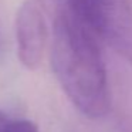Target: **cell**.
<instances>
[{
	"label": "cell",
	"instance_id": "obj_6",
	"mask_svg": "<svg viewBox=\"0 0 132 132\" xmlns=\"http://www.w3.org/2000/svg\"><path fill=\"white\" fill-rule=\"evenodd\" d=\"M0 51H2V41H0Z\"/></svg>",
	"mask_w": 132,
	"mask_h": 132
},
{
	"label": "cell",
	"instance_id": "obj_5",
	"mask_svg": "<svg viewBox=\"0 0 132 132\" xmlns=\"http://www.w3.org/2000/svg\"><path fill=\"white\" fill-rule=\"evenodd\" d=\"M9 122V119H7V117L3 114V112L0 111V132H3L4 126H6V123Z\"/></svg>",
	"mask_w": 132,
	"mask_h": 132
},
{
	"label": "cell",
	"instance_id": "obj_1",
	"mask_svg": "<svg viewBox=\"0 0 132 132\" xmlns=\"http://www.w3.org/2000/svg\"><path fill=\"white\" fill-rule=\"evenodd\" d=\"M51 67L67 98L82 115L97 119L109 112L111 94L100 41L65 10L54 21Z\"/></svg>",
	"mask_w": 132,
	"mask_h": 132
},
{
	"label": "cell",
	"instance_id": "obj_2",
	"mask_svg": "<svg viewBox=\"0 0 132 132\" xmlns=\"http://www.w3.org/2000/svg\"><path fill=\"white\" fill-rule=\"evenodd\" d=\"M65 12L100 43L132 67V4L129 0H64Z\"/></svg>",
	"mask_w": 132,
	"mask_h": 132
},
{
	"label": "cell",
	"instance_id": "obj_4",
	"mask_svg": "<svg viewBox=\"0 0 132 132\" xmlns=\"http://www.w3.org/2000/svg\"><path fill=\"white\" fill-rule=\"evenodd\" d=\"M3 132H40L34 122L29 119H14L6 123Z\"/></svg>",
	"mask_w": 132,
	"mask_h": 132
},
{
	"label": "cell",
	"instance_id": "obj_3",
	"mask_svg": "<svg viewBox=\"0 0 132 132\" xmlns=\"http://www.w3.org/2000/svg\"><path fill=\"white\" fill-rule=\"evenodd\" d=\"M17 57L27 70H36L41 64L48 41V29L36 0H24L14 20Z\"/></svg>",
	"mask_w": 132,
	"mask_h": 132
}]
</instances>
